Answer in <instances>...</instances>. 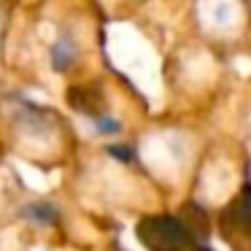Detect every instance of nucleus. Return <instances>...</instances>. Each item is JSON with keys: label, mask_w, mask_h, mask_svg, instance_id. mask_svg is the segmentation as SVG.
Masks as SVG:
<instances>
[{"label": "nucleus", "mask_w": 251, "mask_h": 251, "mask_svg": "<svg viewBox=\"0 0 251 251\" xmlns=\"http://www.w3.org/2000/svg\"><path fill=\"white\" fill-rule=\"evenodd\" d=\"M202 17L213 30L229 33L240 25V3L238 0H202Z\"/></svg>", "instance_id": "f257e3e1"}, {"label": "nucleus", "mask_w": 251, "mask_h": 251, "mask_svg": "<svg viewBox=\"0 0 251 251\" xmlns=\"http://www.w3.org/2000/svg\"><path fill=\"white\" fill-rule=\"evenodd\" d=\"M71 60H73V46H71V41H60V44L54 46V62H57V68H65Z\"/></svg>", "instance_id": "f03ea898"}]
</instances>
